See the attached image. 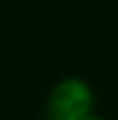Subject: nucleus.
<instances>
[{"label": "nucleus", "mask_w": 118, "mask_h": 120, "mask_svg": "<svg viewBox=\"0 0 118 120\" xmlns=\"http://www.w3.org/2000/svg\"><path fill=\"white\" fill-rule=\"evenodd\" d=\"M83 120H105V118H103V116H94V113H89V116L83 118Z\"/></svg>", "instance_id": "2"}, {"label": "nucleus", "mask_w": 118, "mask_h": 120, "mask_svg": "<svg viewBox=\"0 0 118 120\" xmlns=\"http://www.w3.org/2000/svg\"><path fill=\"white\" fill-rule=\"evenodd\" d=\"M94 111V91L80 78H65L47 98L49 120H83Z\"/></svg>", "instance_id": "1"}]
</instances>
